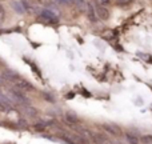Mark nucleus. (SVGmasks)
Wrapping results in <instances>:
<instances>
[{"label":"nucleus","instance_id":"obj_2","mask_svg":"<svg viewBox=\"0 0 152 144\" xmlns=\"http://www.w3.org/2000/svg\"><path fill=\"white\" fill-rule=\"evenodd\" d=\"M39 19L40 20H43V21H45V23H48V24H56L59 21V18H58V15L56 13H53L52 11H43L42 13L39 15Z\"/></svg>","mask_w":152,"mask_h":144},{"label":"nucleus","instance_id":"obj_7","mask_svg":"<svg viewBox=\"0 0 152 144\" xmlns=\"http://www.w3.org/2000/svg\"><path fill=\"white\" fill-rule=\"evenodd\" d=\"M74 4L76 5V7L79 8V10L81 11V12H84V11H87V1L86 0H75L74 1Z\"/></svg>","mask_w":152,"mask_h":144},{"label":"nucleus","instance_id":"obj_14","mask_svg":"<svg viewBox=\"0 0 152 144\" xmlns=\"http://www.w3.org/2000/svg\"><path fill=\"white\" fill-rule=\"evenodd\" d=\"M58 3H60V4H74L75 0H56Z\"/></svg>","mask_w":152,"mask_h":144},{"label":"nucleus","instance_id":"obj_17","mask_svg":"<svg viewBox=\"0 0 152 144\" xmlns=\"http://www.w3.org/2000/svg\"><path fill=\"white\" fill-rule=\"evenodd\" d=\"M3 13V8H1V5H0V15Z\"/></svg>","mask_w":152,"mask_h":144},{"label":"nucleus","instance_id":"obj_4","mask_svg":"<svg viewBox=\"0 0 152 144\" xmlns=\"http://www.w3.org/2000/svg\"><path fill=\"white\" fill-rule=\"evenodd\" d=\"M94 8H95V13H96L97 19L107 20V19L110 18V11H108L105 7H103V5H100V4H96Z\"/></svg>","mask_w":152,"mask_h":144},{"label":"nucleus","instance_id":"obj_5","mask_svg":"<svg viewBox=\"0 0 152 144\" xmlns=\"http://www.w3.org/2000/svg\"><path fill=\"white\" fill-rule=\"evenodd\" d=\"M91 139L96 144H107L108 143V139L102 134H91Z\"/></svg>","mask_w":152,"mask_h":144},{"label":"nucleus","instance_id":"obj_3","mask_svg":"<svg viewBox=\"0 0 152 144\" xmlns=\"http://www.w3.org/2000/svg\"><path fill=\"white\" fill-rule=\"evenodd\" d=\"M61 137L68 144H86V139L83 136H79V135L69 134V135H63Z\"/></svg>","mask_w":152,"mask_h":144},{"label":"nucleus","instance_id":"obj_10","mask_svg":"<svg viewBox=\"0 0 152 144\" xmlns=\"http://www.w3.org/2000/svg\"><path fill=\"white\" fill-rule=\"evenodd\" d=\"M0 100H1L3 103H5V104L11 105V100H10V97H8L5 94H3L1 91H0Z\"/></svg>","mask_w":152,"mask_h":144},{"label":"nucleus","instance_id":"obj_11","mask_svg":"<svg viewBox=\"0 0 152 144\" xmlns=\"http://www.w3.org/2000/svg\"><path fill=\"white\" fill-rule=\"evenodd\" d=\"M127 139H128L129 144H139V140H137L136 136H132V135L127 134Z\"/></svg>","mask_w":152,"mask_h":144},{"label":"nucleus","instance_id":"obj_12","mask_svg":"<svg viewBox=\"0 0 152 144\" xmlns=\"http://www.w3.org/2000/svg\"><path fill=\"white\" fill-rule=\"evenodd\" d=\"M10 110H11V105L5 104V103H3L1 100H0V111H1V112H7V111H10Z\"/></svg>","mask_w":152,"mask_h":144},{"label":"nucleus","instance_id":"obj_8","mask_svg":"<svg viewBox=\"0 0 152 144\" xmlns=\"http://www.w3.org/2000/svg\"><path fill=\"white\" fill-rule=\"evenodd\" d=\"M66 119L68 120V123H71V124H76L79 121V119H77V116L75 115L74 112H68L66 115Z\"/></svg>","mask_w":152,"mask_h":144},{"label":"nucleus","instance_id":"obj_9","mask_svg":"<svg viewBox=\"0 0 152 144\" xmlns=\"http://www.w3.org/2000/svg\"><path fill=\"white\" fill-rule=\"evenodd\" d=\"M104 129H107L110 134H113V135H118L119 134V128L115 126H110V124H104Z\"/></svg>","mask_w":152,"mask_h":144},{"label":"nucleus","instance_id":"obj_18","mask_svg":"<svg viewBox=\"0 0 152 144\" xmlns=\"http://www.w3.org/2000/svg\"><path fill=\"white\" fill-rule=\"evenodd\" d=\"M1 81H3V80H1V76H0V83H1Z\"/></svg>","mask_w":152,"mask_h":144},{"label":"nucleus","instance_id":"obj_16","mask_svg":"<svg viewBox=\"0 0 152 144\" xmlns=\"http://www.w3.org/2000/svg\"><path fill=\"white\" fill-rule=\"evenodd\" d=\"M13 7H15L19 12H23V7H20V5H19V3H13Z\"/></svg>","mask_w":152,"mask_h":144},{"label":"nucleus","instance_id":"obj_13","mask_svg":"<svg viewBox=\"0 0 152 144\" xmlns=\"http://www.w3.org/2000/svg\"><path fill=\"white\" fill-rule=\"evenodd\" d=\"M116 4L123 7V5H129L132 4V0H116Z\"/></svg>","mask_w":152,"mask_h":144},{"label":"nucleus","instance_id":"obj_1","mask_svg":"<svg viewBox=\"0 0 152 144\" xmlns=\"http://www.w3.org/2000/svg\"><path fill=\"white\" fill-rule=\"evenodd\" d=\"M13 84L15 87L19 89V91H23V92H27V91H34V86H32L29 81H27L26 79H21V77H16L13 79Z\"/></svg>","mask_w":152,"mask_h":144},{"label":"nucleus","instance_id":"obj_6","mask_svg":"<svg viewBox=\"0 0 152 144\" xmlns=\"http://www.w3.org/2000/svg\"><path fill=\"white\" fill-rule=\"evenodd\" d=\"M87 12H88V19L91 21H96L97 20V16L96 13H95V8L92 4H88L87 5Z\"/></svg>","mask_w":152,"mask_h":144},{"label":"nucleus","instance_id":"obj_15","mask_svg":"<svg viewBox=\"0 0 152 144\" xmlns=\"http://www.w3.org/2000/svg\"><path fill=\"white\" fill-rule=\"evenodd\" d=\"M143 142H144L145 144H152V137H151V136H145V137H143Z\"/></svg>","mask_w":152,"mask_h":144}]
</instances>
